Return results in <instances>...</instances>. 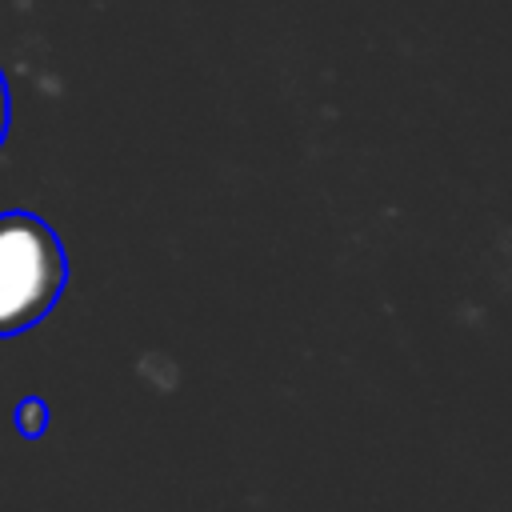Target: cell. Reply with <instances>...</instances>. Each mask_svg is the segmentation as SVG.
Returning a JSON list of instances; mask_svg holds the SVG:
<instances>
[{
    "instance_id": "3957f363",
    "label": "cell",
    "mask_w": 512,
    "mask_h": 512,
    "mask_svg": "<svg viewBox=\"0 0 512 512\" xmlns=\"http://www.w3.org/2000/svg\"><path fill=\"white\" fill-rule=\"evenodd\" d=\"M4 124H8V92H4V80H0V140H4Z\"/></svg>"
},
{
    "instance_id": "6da1fadb",
    "label": "cell",
    "mask_w": 512,
    "mask_h": 512,
    "mask_svg": "<svg viewBox=\"0 0 512 512\" xmlns=\"http://www.w3.org/2000/svg\"><path fill=\"white\" fill-rule=\"evenodd\" d=\"M64 288V252L44 220L0 216V336L32 328Z\"/></svg>"
},
{
    "instance_id": "7a4b0ae2",
    "label": "cell",
    "mask_w": 512,
    "mask_h": 512,
    "mask_svg": "<svg viewBox=\"0 0 512 512\" xmlns=\"http://www.w3.org/2000/svg\"><path fill=\"white\" fill-rule=\"evenodd\" d=\"M44 424H48V408H44V400H36V396L20 400V408H16V428H20V436L36 440V436H44Z\"/></svg>"
}]
</instances>
